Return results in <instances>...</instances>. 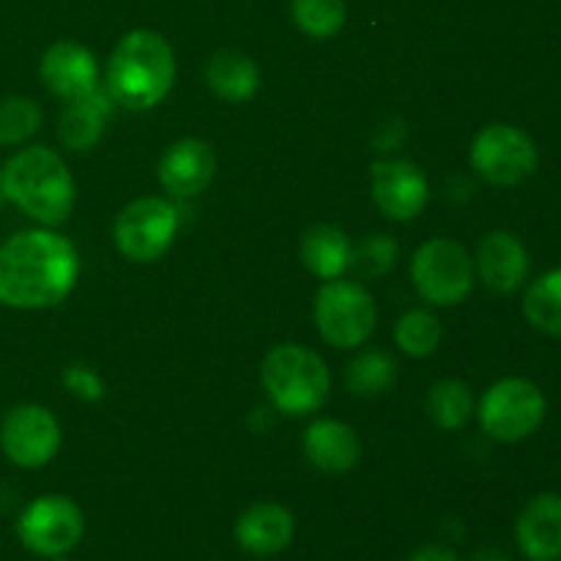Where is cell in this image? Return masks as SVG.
<instances>
[{
	"mask_svg": "<svg viewBox=\"0 0 561 561\" xmlns=\"http://www.w3.org/2000/svg\"><path fill=\"white\" fill-rule=\"evenodd\" d=\"M354 244L334 225H316L301 236L299 257L316 277L337 279L351 268Z\"/></svg>",
	"mask_w": 561,
	"mask_h": 561,
	"instance_id": "20",
	"label": "cell"
},
{
	"mask_svg": "<svg viewBox=\"0 0 561 561\" xmlns=\"http://www.w3.org/2000/svg\"><path fill=\"white\" fill-rule=\"evenodd\" d=\"M548 400L529 378H502L480 400V425L491 438L504 444L535 436L546 422Z\"/></svg>",
	"mask_w": 561,
	"mask_h": 561,
	"instance_id": "5",
	"label": "cell"
},
{
	"mask_svg": "<svg viewBox=\"0 0 561 561\" xmlns=\"http://www.w3.org/2000/svg\"><path fill=\"white\" fill-rule=\"evenodd\" d=\"M524 316L537 332L561 340V268L546 272L524 296Z\"/></svg>",
	"mask_w": 561,
	"mask_h": 561,
	"instance_id": "22",
	"label": "cell"
},
{
	"mask_svg": "<svg viewBox=\"0 0 561 561\" xmlns=\"http://www.w3.org/2000/svg\"><path fill=\"white\" fill-rule=\"evenodd\" d=\"M179 233V211L164 197H137L115 219V247L135 263H153Z\"/></svg>",
	"mask_w": 561,
	"mask_h": 561,
	"instance_id": "10",
	"label": "cell"
},
{
	"mask_svg": "<svg viewBox=\"0 0 561 561\" xmlns=\"http://www.w3.org/2000/svg\"><path fill=\"white\" fill-rule=\"evenodd\" d=\"M206 82L225 102H250L261 88V71L250 55L239 49H222L211 55L206 66Z\"/></svg>",
	"mask_w": 561,
	"mask_h": 561,
	"instance_id": "21",
	"label": "cell"
},
{
	"mask_svg": "<svg viewBox=\"0 0 561 561\" xmlns=\"http://www.w3.org/2000/svg\"><path fill=\"white\" fill-rule=\"evenodd\" d=\"M398 378V365L387 351H365L345 370V383L359 398H376L387 392Z\"/></svg>",
	"mask_w": 561,
	"mask_h": 561,
	"instance_id": "24",
	"label": "cell"
},
{
	"mask_svg": "<svg viewBox=\"0 0 561 561\" xmlns=\"http://www.w3.org/2000/svg\"><path fill=\"white\" fill-rule=\"evenodd\" d=\"M477 274L496 294H515L529 277V252L510 230H491L477 247Z\"/></svg>",
	"mask_w": 561,
	"mask_h": 561,
	"instance_id": "15",
	"label": "cell"
},
{
	"mask_svg": "<svg viewBox=\"0 0 561 561\" xmlns=\"http://www.w3.org/2000/svg\"><path fill=\"white\" fill-rule=\"evenodd\" d=\"M540 164V148L520 126L488 124L471 142V168L493 186H518Z\"/></svg>",
	"mask_w": 561,
	"mask_h": 561,
	"instance_id": "8",
	"label": "cell"
},
{
	"mask_svg": "<svg viewBox=\"0 0 561 561\" xmlns=\"http://www.w3.org/2000/svg\"><path fill=\"white\" fill-rule=\"evenodd\" d=\"M20 542L44 559H60L80 546L85 535V515L69 496L47 493L22 510L16 520Z\"/></svg>",
	"mask_w": 561,
	"mask_h": 561,
	"instance_id": "9",
	"label": "cell"
},
{
	"mask_svg": "<svg viewBox=\"0 0 561 561\" xmlns=\"http://www.w3.org/2000/svg\"><path fill=\"white\" fill-rule=\"evenodd\" d=\"M3 455L20 469H42L58 455L60 425L44 405L25 403L5 414L0 427Z\"/></svg>",
	"mask_w": 561,
	"mask_h": 561,
	"instance_id": "11",
	"label": "cell"
},
{
	"mask_svg": "<svg viewBox=\"0 0 561 561\" xmlns=\"http://www.w3.org/2000/svg\"><path fill=\"white\" fill-rule=\"evenodd\" d=\"M370 186L378 211L394 222L420 217L431 197L427 175L409 159H381L373 164Z\"/></svg>",
	"mask_w": 561,
	"mask_h": 561,
	"instance_id": "12",
	"label": "cell"
},
{
	"mask_svg": "<svg viewBox=\"0 0 561 561\" xmlns=\"http://www.w3.org/2000/svg\"><path fill=\"white\" fill-rule=\"evenodd\" d=\"M115 99L107 88L96 85L85 96L71 99L58 121V137L69 151H91L102 140L104 121L113 113Z\"/></svg>",
	"mask_w": 561,
	"mask_h": 561,
	"instance_id": "19",
	"label": "cell"
},
{
	"mask_svg": "<svg viewBox=\"0 0 561 561\" xmlns=\"http://www.w3.org/2000/svg\"><path fill=\"white\" fill-rule=\"evenodd\" d=\"M55 561H60V559H55Z\"/></svg>",
	"mask_w": 561,
	"mask_h": 561,
	"instance_id": "32",
	"label": "cell"
},
{
	"mask_svg": "<svg viewBox=\"0 0 561 561\" xmlns=\"http://www.w3.org/2000/svg\"><path fill=\"white\" fill-rule=\"evenodd\" d=\"M474 414V394L458 378H444L427 392V416L444 431H460Z\"/></svg>",
	"mask_w": 561,
	"mask_h": 561,
	"instance_id": "23",
	"label": "cell"
},
{
	"mask_svg": "<svg viewBox=\"0 0 561 561\" xmlns=\"http://www.w3.org/2000/svg\"><path fill=\"white\" fill-rule=\"evenodd\" d=\"M3 197L38 225L66 222L75 208V179L69 168L47 146H27L16 151L0 170Z\"/></svg>",
	"mask_w": 561,
	"mask_h": 561,
	"instance_id": "3",
	"label": "cell"
},
{
	"mask_svg": "<svg viewBox=\"0 0 561 561\" xmlns=\"http://www.w3.org/2000/svg\"><path fill=\"white\" fill-rule=\"evenodd\" d=\"M305 458L323 474H345L359 463L362 442L351 425L340 420L312 422L301 438Z\"/></svg>",
	"mask_w": 561,
	"mask_h": 561,
	"instance_id": "18",
	"label": "cell"
},
{
	"mask_svg": "<svg viewBox=\"0 0 561 561\" xmlns=\"http://www.w3.org/2000/svg\"><path fill=\"white\" fill-rule=\"evenodd\" d=\"M296 27L312 38H332L343 31L348 5L345 0H290Z\"/></svg>",
	"mask_w": 561,
	"mask_h": 561,
	"instance_id": "25",
	"label": "cell"
},
{
	"mask_svg": "<svg viewBox=\"0 0 561 561\" xmlns=\"http://www.w3.org/2000/svg\"><path fill=\"white\" fill-rule=\"evenodd\" d=\"M474 257L455 239H431L414 252L411 283L433 307H453L469 299L474 288Z\"/></svg>",
	"mask_w": 561,
	"mask_h": 561,
	"instance_id": "6",
	"label": "cell"
},
{
	"mask_svg": "<svg viewBox=\"0 0 561 561\" xmlns=\"http://www.w3.org/2000/svg\"><path fill=\"white\" fill-rule=\"evenodd\" d=\"M64 387L69 389L75 398L85 400V403H96L104 398V383L91 367L85 365H69L64 370Z\"/></svg>",
	"mask_w": 561,
	"mask_h": 561,
	"instance_id": "29",
	"label": "cell"
},
{
	"mask_svg": "<svg viewBox=\"0 0 561 561\" xmlns=\"http://www.w3.org/2000/svg\"><path fill=\"white\" fill-rule=\"evenodd\" d=\"M175 82V53L157 31H131L115 44L107 60L104 88L115 104L129 110H151L162 102Z\"/></svg>",
	"mask_w": 561,
	"mask_h": 561,
	"instance_id": "2",
	"label": "cell"
},
{
	"mask_svg": "<svg viewBox=\"0 0 561 561\" xmlns=\"http://www.w3.org/2000/svg\"><path fill=\"white\" fill-rule=\"evenodd\" d=\"M42 80L58 99H80L99 85V64L88 47L77 42H55L42 55Z\"/></svg>",
	"mask_w": 561,
	"mask_h": 561,
	"instance_id": "16",
	"label": "cell"
},
{
	"mask_svg": "<svg viewBox=\"0 0 561 561\" xmlns=\"http://www.w3.org/2000/svg\"><path fill=\"white\" fill-rule=\"evenodd\" d=\"M515 542L529 561H561V493H537L515 520Z\"/></svg>",
	"mask_w": 561,
	"mask_h": 561,
	"instance_id": "14",
	"label": "cell"
},
{
	"mask_svg": "<svg viewBox=\"0 0 561 561\" xmlns=\"http://www.w3.org/2000/svg\"><path fill=\"white\" fill-rule=\"evenodd\" d=\"M405 561H460L458 553L449 546H438V542H431V546L416 548Z\"/></svg>",
	"mask_w": 561,
	"mask_h": 561,
	"instance_id": "30",
	"label": "cell"
},
{
	"mask_svg": "<svg viewBox=\"0 0 561 561\" xmlns=\"http://www.w3.org/2000/svg\"><path fill=\"white\" fill-rule=\"evenodd\" d=\"M471 561H513L507 557L504 551H499V548H482V551H477Z\"/></svg>",
	"mask_w": 561,
	"mask_h": 561,
	"instance_id": "31",
	"label": "cell"
},
{
	"mask_svg": "<svg viewBox=\"0 0 561 561\" xmlns=\"http://www.w3.org/2000/svg\"><path fill=\"white\" fill-rule=\"evenodd\" d=\"M398 261V244L389 236H367L359 247H354L351 255V266L362 274V277H381Z\"/></svg>",
	"mask_w": 561,
	"mask_h": 561,
	"instance_id": "28",
	"label": "cell"
},
{
	"mask_svg": "<svg viewBox=\"0 0 561 561\" xmlns=\"http://www.w3.org/2000/svg\"><path fill=\"white\" fill-rule=\"evenodd\" d=\"M42 126V110L27 96H9L0 102V146H20Z\"/></svg>",
	"mask_w": 561,
	"mask_h": 561,
	"instance_id": "27",
	"label": "cell"
},
{
	"mask_svg": "<svg viewBox=\"0 0 561 561\" xmlns=\"http://www.w3.org/2000/svg\"><path fill=\"white\" fill-rule=\"evenodd\" d=\"M80 257L75 244L47 228L22 230L0 244V305L47 310L75 290Z\"/></svg>",
	"mask_w": 561,
	"mask_h": 561,
	"instance_id": "1",
	"label": "cell"
},
{
	"mask_svg": "<svg viewBox=\"0 0 561 561\" xmlns=\"http://www.w3.org/2000/svg\"><path fill=\"white\" fill-rule=\"evenodd\" d=\"M214 173H217L214 148L197 137H184V140L173 142L159 162V181H162L164 192H170L173 197L201 195L214 181Z\"/></svg>",
	"mask_w": 561,
	"mask_h": 561,
	"instance_id": "13",
	"label": "cell"
},
{
	"mask_svg": "<svg viewBox=\"0 0 561 561\" xmlns=\"http://www.w3.org/2000/svg\"><path fill=\"white\" fill-rule=\"evenodd\" d=\"M233 535L241 551L257 559H268L283 553L294 542L296 520L283 504L261 502L252 504L239 515Z\"/></svg>",
	"mask_w": 561,
	"mask_h": 561,
	"instance_id": "17",
	"label": "cell"
},
{
	"mask_svg": "<svg viewBox=\"0 0 561 561\" xmlns=\"http://www.w3.org/2000/svg\"><path fill=\"white\" fill-rule=\"evenodd\" d=\"M394 343L403 354L416 356V359L431 356L442 343V323L433 312L409 310L394 323Z\"/></svg>",
	"mask_w": 561,
	"mask_h": 561,
	"instance_id": "26",
	"label": "cell"
},
{
	"mask_svg": "<svg viewBox=\"0 0 561 561\" xmlns=\"http://www.w3.org/2000/svg\"><path fill=\"white\" fill-rule=\"evenodd\" d=\"M261 381L274 409L285 416L316 414L327 405L332 376L316 351L285 343L266 354Z\"/></svg>",
	"mask_w": 561,
	"mask_h": 561,
	"instance_id": "4",
	"label": "cell"
},
{
	"mask_svg": "<svg viewBox=\"0 0 561 561\" xmlns=\"http://www.w3.org/2000/svg\"><path fill=\"white\" fill-rule=\"evenodd\" d=\"M316 329L334 348H359L376 329V301L365 285L351 279H327L316 294Z\"/></svg>",
	"mask_w": 561,
	"mask_h": 561,
	"instance_id": "7",
	"label": "cell"
}]
</instances>
